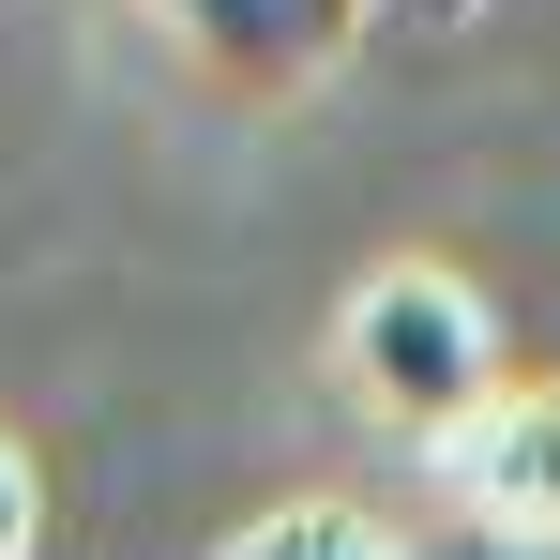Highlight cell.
Listing matches in <instances>:
<instances>
[{
    "label": "cell",
    "instance_id": "6da1fadb",
    "mask_svg": "<svg viewBox=\"0 0 560 560\" xmlns=\"http://www.w3.org/2000/svg\"><path fill=\"white\" fill-rule=\"evenodd\" d=\"M334 364H349V394H364L394 440H455L469 409L500 394V318L469 303L455 273H424V258H394V273L349 288V318H334Z\"/></svg>",
    "mask_w": 560,
    "mask_h": 560
},
{
    "label": "cell",
    "instance_id": "7a4b0ae2",
    "mask_svg": "<svg viewBox=\"0 0 560 560\" xmlns=\"http://www.w3.org/2000/svg\"><path fill=\"white\" fill-rule=\"evenodd\" d=\"M440 485H455L500 546H560V378H500L455 440H440Z\"/></svg>",
    "mask_w": 560,
    "mask_h": 560
},
{
    "label": "cell",
    "instance_id": "3957f363",
    "mask_svg": "<svg viewBox=\"0 0 560 560\" xmlns=\"http://www.w3.org/2000/svg\"><path fill=\"white\" fill-rule=\"evenodd\" d=\"M167 46H183V77H212L228 106H273L318 77V46H303V15L288 0H137Z\"/></svg>",
    "mask_w": 560,
    "mask_h": 560
},
{
    "label": "cell",
    "instance_id": "277c9868",
    "mask_svg": "<svg viewBox=\"0 0 560 560\" xmlns=\"http://www.w3.org/2000/svg\"><path fill=\"white\" fill-rule=\"evenodd\" d=\"M212 560H394V530L349 515V500H288V515H258V530H228Z\"/></svg>",
    "mask_w": 560,
    "mask_h": 560
},
{
    "label": "cell",
    "instance_id": "5b68a950",
    "mask_svg": "<svg viewBox=\"0 0 560 560\" xmlns=\"http://www.w3.org/2000/svg\"><path fill=\"white\" fill-rule=\"evenodd\" d=\"M0 560H31V455L0 440Z\"/></svg>",
    "mask_w": 560,
    "mask_h": 560
},
{
    "label": "cell",
    "instance_id": "8992f818",
    "mask_svg": "<svg viewBox=\"0 0 560 560\" xmlns=\"http://www.w3.org/2000/svg\"><path fill=\"white\" fill-rule=\"evenodd\" d=\"M288 15H303V46H318V61H334V46L364 31V0H288Z\"/></svg>",
    "mask_w": 560,
    "mask_h": 560
},
{
    "label": "cell",
    "instance_id": "52a82bcc",
    "mask_svg": "<svg viewBox=\"0 0 560 560\" xmlns=\"http://www.w3.org/2000/svg\"><path fill=\"white\" fill-rule=\"evenodd\" d=\"M364 15H394V31H455V15H485V0H364Z\"/></svg>",
    "mask_w": 560,
    "mask_h": 560
}]
</instances>
